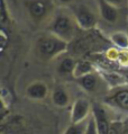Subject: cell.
<instances>
[{"label": "cell", "instance_id": "5b68a950", "mask_svg": "<svg viewBox=\"0 0 128 134\" xmlns=\"http://www.w3.org/2000/svg\"><path fill=\"white\" fill-rule=\"evenodd\" d=\"M104 103L114 108L128 111V86H118L104 97Z\"/></svg>", "mask_w": 128, "mask_h": 134}, {"label": "cell", "instance_id": "ba28073f", "mask_svg": "<svg viewBox=\"0 0 128 134\" xmlns=\"http://www.w3.org/2000/svg\"><path fill=\"white\" fill-rule=\"evenodd\" d=\"M98 10L101 18L107 23L115 24L119 18V9L111 6L110 3L106 2L104 0H98Z\"/></svg>", "mask_w": 128, "mask_h": 134}, {"label": "cell", "instance_id": "44dd1931", "mask_svg": "<svg viewBox=\"0 0 128 134\" xmlns=\"http://www.w3.org/2000/svg\"><path fill=\"white\" fill-rule=\"evenodd\" d=\"M104 1L110 3L111 6H114V7H116V8H118V9L123 8V7L126 5V0H104Z\"/></svg>", "mask_w": 128, "mask_h": 134}, {"label": "cell", "instance_id": "d6986e66", "mask_svg": "<svg viewBox=\"0 0 128 134\" xmlns=\"http://www.w3.org/2000/svg\"><path fill=\"white\" fill-rule=\"evenodd\" d=\"M119 54V50L117 47H110L106 51V58L109 61H117Z\"/></svg>", "mask_w": 128, "mask_h": 134}, {"label": "cell", "instance_id": "cb8c5ba5", "mask_svg": "<svg viewBox=\"0 0 128 134\" xmlns=\"http://www.w3.org/2000/svg\"><path fill=\"white\" fill-rule=\"evenodd\" d=\"M121 134H128V125L125 126V127H123V130H121Z\"/></svg>", "mask_w": 128, "mask_h": 134}, {"label": "cell", "instance_id": "2e32d148", "mask_svg": "<svg viewBox=\"0 0 128 134\" xmlns=\"http://www.w3.org/2000/svg\"><path fill=\"white\" fill-rule=\"evenodd\" d=\"M85 130H86V125L83 122L72 123V124L66 129V131L64 134H85Z\"/></svg>", "mask_w": 128, "mask_h": 134}, {"label": "cell", "instance_id": "277c9868", "mask_svg": "<svg viewBox=\"0 0 128 134\" xmlns=\"http://www.w3.org/2000/svg\"><path fill=\"white\" fill-rule=\"evenodd\" d=\"M72 14L78 24V27L84 31L95 28L98 23L97 14L85 3L75 2L72 6Z\"/></svg>", "mask_w": 128, "mask_h": 134}, {"label": "cell", "instance_id": "7402d4cb", "mask_svg": "<svg viewBox=\"0 0 128 134\" xmlns=\"http://www.w3.org/2000/svg\"><path fill=\"white\" fill-rule=\"evenodd\" d=\"M0 37H1V52H3L7 47V44H8V36L3 29H1V32H0Z\"/></svg>", "mask_w": 128, "mask_h": 134}, {"label": "cell", "instance_id": "8fae6325", "mask_svg": "<svg viewBox=\"0 0 128 134\" xmlns=\"http://www.w3.org/2000/svg\"><path fill=\"white\" fill-rule=\"evenodd\" d=\"M99 74L96 71L89 74H85V76L78 78L77 82L80 87L83 89V90L88 91V92H95L97 90L98 86H99Z\"/></svg>", "mask_w": 128, "mask_h": 134}, {"label": "cell", "instance_id": "603a6c76", "mask_svg": "<svg viewBox=\"0 0 128 134\" xmlns=\"http://www.w3.org/2000/svg\"><path fill=\"white\" fill-rule=\"evenodd\" d=\"M55 2H57L60 6H63L65 8L66 6H70L72 3H75V0H55Z\"/></svg>", "mask_w": 128, "mask_h": 134}, {"label": "cell", "instance_id": "6da1fadb", "mask_svg": "<svg viewBox=\"0 0 128 134\" xmlns=\"http://www.w3.org/2000/svg\"><path fill=\"white\" fill-rule=\"evenodd\" d=\"M77 27L78 24L72 12H69L63 7L53 14L47 24V32L65 41L66 43H70L75 35Z\"/></svg>", "mask_w": 128, "mask_h": 134}, {"label": "cell", "instance_id": "ac0fdd59", "mask_svg": "<svg viewBox=\"0 0 128 134\" xmlns=\"http://www.w3.org/2000/svg\"><path fill=\"white\" fill-rule=\"evenodd\" d=\"M85 134H98L97 125H96V121H95V117H93V116L90 118L88 123H86Z\"/></svg>", "mask_w": 128, "mask_h": 134}, {"label": "cell", "instance_id": "52a82bcc", "mask_svg": "<svg viewBox=\"0 0 128 134\" xmlns=\"http://www.w3.org/2000/svg\"><path fill=\"white\" fill-rule=\"evenodd\" d=\"M90 111V104L85 99H78L74 102L72 111H71V120L72 123H81L85 120V117L89 115Z\"/></svg>", "mask_w": 128, "mask_h": 134}, {"label": "cell", "instance_id": "8992f818", "mask_svg": "<svg viewBox=\"0 0 128 134\" xmlns=\"http://www.w3.org/2000/svg\"><path fill=\"white\" fill-rule=\"evenodd\" d=\"M92 116L95 117L98 134H109L111 124H109L107 113L103 107L99 105V104H93L92 105Z\"/></svg>", "mask_w": 128, "mask_h": 134}, {"label": "cell", "instance_id": "4fadbf2b", "mask_svg": "<svg viewBox=\"0 0 128 134\" xmlns=\"http://www.w3.org/2000/svg\"><path fill=\"white\" fill-rule=\"evenodd\" d=\"M95 71H96L95 65H93L90 61H88V60H79L77 62V65H75L73 77L75 78V79H78V78H81V77L85 76V74L92 73Z\"/></svg>", "mask_w": 128, "mask_h": 134}, {"label": "cell", "instance_id": "9c48e42d", "mask_svg": "<svg viewBox=\"0 0 128 134\" xmlns=\"http://www.w3.org/2000/svg\"><path fill=\"white\" fill-rule=\"evenodd\" d=\"M77 60L72 57L69 55H64V57L60 58L56 63V72L60 77H67V76H72L77 65Z\"/></svg>", "mask_w": 128, "mask_h": 134}, {"label": "cell", "instance_id": "e0dca14e", "mask_svg": "<svg viewBox=\"0 0 128 134\" xmlns=\"http://www.w3.org/2000/svg\"><path fill=\"white\" fill-rule=\"evenodd\" d=\"M117 62L119 65L127 68L128 66V50H119Z\"/></svg>", "mask_w": 128, "mask_h": 134}, {"label": "cell", "instance_id": "30bf717a", "mask_svg": "<svg viewBox=\"0 0 128 134\" xmlns=\"http://www.w3.org/2000/svg\"><path fill=\"white\" fill-rule=\"evenodd\" d=\"M48 94V88L43 81H34L26 89V95L28 98L34 100L44 99Z\"/></svg>", "mask_w": 128, "mask_h": 134}, {"label": "cell", "instance_id": "7c38bea8", "mask_svg": "<svg viewBox=\"0 0 128 134\" xmlns=\"http://www.w3.org/2000/svg\"><path fill=\"white\" fill-rule=\"evenodd\" d=\"M52 100L56 106L66 107L70 103V96L63 86H56L52 92Z\"/></svg>", "mask_w": 128, "mask_h": 134}, {"label": "cell", "instance_id": "9a60e30c", "mask_svg": "<svg viewBox=\"0 0 128 134\" xmlns=\"http://www.w3.org/2000/svg\"><path fill=\"white\" fill-rule=\"evenodd\" d=\"M10 13H9V8L7 6L6 0H1V9H0V23L2 26L9 25L10 24Z\"/></svg>", "mask_w": 128, "mask_h": 134}, {"label": "cell", "instance_id": "3957f363", "mask_svg": "<svg viewBox=\"0 0 128 134\" xmlns=\"http://www.w3.org/2000/svg\"><path fill=\"white\" fill-rule=\"evenodd\" d=\"M55 0H26L25 7L29 18L35 24H40L44 20L52 18L54 12Z\"/></svg>", "mask_w": 128, "mask_h": 134}, {"label": "cell", "instance_id": "7a4b0ae2", "mask_svg": "<svg viewBox=\"0 0 128 134\" xmlns=\"http://www.w3.org/2000/svg\"><path fill=\"white\" fill-rule=\"evenodd\" d=\"M67 46L69 43L47 32L37 37L34 49L39 59L43 61H50L63 54L67 50Z\"/></svg>", "mask_w": 128, "mask_h": 134}, {"label": "cell", "instance_id": "5bb4252c", "mask_svg": "<svg viewBox=\"0 0 128 134\" xmlns=\"http://www.w3.org/2000/svg\"><path fill=\"white\" fill-rule=\"evenodd\" d=\"M109 38L118 50H128V34L126 32H114L109 35Z\"/></svg>", "mask_w": 128, "mask_h": 134}, {"label": "cell", "instance_id": "ffe728a7", "mask_svg": "<svg viewBox=\"0 0 128 134\" xmlns=\"http://www.w3.org/2000/svg\"><path fill=\"white\" fill-rule=\"evenodd\" d=\"M121 130H123V126L120 123H116V122L111 123L109 134H121Z\"/></svg>", "mask_w": 128, "mask_h": 134}]
</instances>
